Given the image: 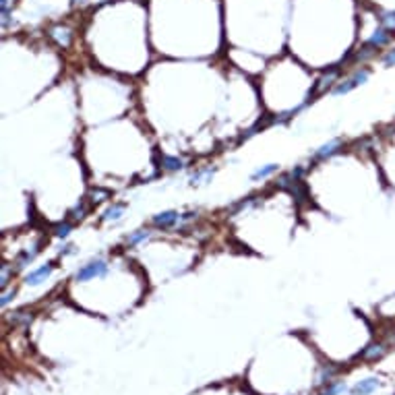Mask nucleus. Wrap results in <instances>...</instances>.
Returning <instances> with one entry per match:
<instances>
[{
  "mask_svg": "<svg viewBox=\"0 0 395 395\" xmlns=\"http://www.w3.org/2000/svg\"><path fill=\"white\" fill-rule=\"evenodd\" d=\"M368 77H371V68H366V66H360V68H356L348 79H343L339 85H336V89H334V96H345V94H350L352 89H356V87H360V85H364L366 81H368Z\"/></svg>",
  "mask_w": 395,
  "mask_h": 395,
  "instance_id": "nucleus-1",
  "label": "nucleus"
},
{
  "mask_svg": "<svg viewBox=\"0 0 395 395\" xmlns=\"http://www.w3.org/2000/svg\"><path fill=\"white\" fill-rule=\"evenodd\" d=\"M106 274H108V263H106L104 259H94V261L85 263V265L77 271L75 280H77V282H91V280H96V278H104Z\"/></svg>",
  "mask_w": 395,
  "mask_h": 395,
  "instance_id": "nucleus-2",
  "label": "nucleus"
},
{
  "mask_svg": "<svg viewBox=\"0 0 395 395\" xmlns=\"http://www.w3.org/2000/svg\"><path fill=\"white\" fill-rule=\"evenodd\" d=\"M394 36L395 31H392V29L385 27V25H381V27H377V29L371 33V38L366 40V44H371L375 50H381V48H385V46H389V44L394 42Z\"/></svg>",
  "mask_w": 395,
  "mask_h": 395,
  "instance_id": "nucleus-3",
  "label": "nucleus"
},
{
  "mask_svg": "<svg viewBox=\"0 0 395 395\" xmlns=\"http://www.w3.org/2000/svg\"><path fill=\"white\" fill-rule=\"evenodd\" d=\"M180 214L178 211H162V214H158V216H154L151 218V224L156 228H162V230H168V228L176 226L178 222H180Z\"/></svg>",
  "mask_w": 395,
  "mask_h": 395,
  "instance_id": "nucleus-4",
  "label": "nucleus"
},
{
  "mask_svg": "<svg viewBox=\"0 0 395 395\" xmlns=\"http://www.w3.org/2000/svg\"><path fill=\"white\" fill-rule=\"evenodd\" d=\"M52 271H54V263H46V265L33 269V271L25 278V283H27V285H38V283L46 282Z\"/></svg>",
  "mask_w": 395,
  "mask_h": 395,
  "instance_id": "nucleus-5",
  "label": "nucleus"
},
{
  "mask_svg": "<svg viewBox=\"0 0 395 395\" xmlns=\"http://www.w3.org/2000/svg\"><path fill=\"white\" fill-rule=\"evenodd\" d=\"M42 251V242L40 244H36L31 251H25V253H21L19 257H17V261H15V269L17 271H21V269H25L27 265H31L33 263V259L38 257V253Z\"/></svg>",
  "mask_w": 395,
  "mask_h": 395,
  "instance_id": "nucleus-6",
  "label": "nucleus"
},
{
  "mask_svg": "<svg viewBox=\"0 0 395 395\" xmlns=\"http://www.w3.org/2000/svg\"><path fill=\"white\" fill-rule=\"evenodd\" d=\"M338 75H339V68L327 70V73L317 81V85H315V89H313V96H319V94H323L325 89H329V87L334 85V81L338 79Z\"/></svg>",
  "mask_w": 395,
  "mask_h": 395,
  "instance_id": "nucleus-7",
  "label": "nucleus"
},
{
  "mask_svg": "<svg viewBox=\"0 0 395 395\" xmlns=\"http://www.w3.org/2000/svg\"><path fill=\"white\" fill-rule=\"evenodd\" d=\"M339 149H341V141H339V139H334V141L321 145V147L315 151V160H327V158L336 156Z\"/></svg>",
  "mask_w": 395,
  "mask_h": 395,
  "instance_id": "nucleus-8",
  "label": "nucleus"
},
{
  "mask_svg": "<svg viewBox=\"0 0 395 395\" xmlns=\"http://www.w3.org/2000/svg\"><path fill=\"white\" fill-rule=\"evenodd\" d=\"M50 36L57 40L58 46H62V48H68V46H70L73 33H70V29H68V27H62V25L52 27V29H50Z\"/></svg>",
  "mask_w": 395,
  "mask_h": 395,
  "instance_id": "nucleus-9",
  "label": "nucleus"
},
{
  "mask_svg": "<svg viewBox=\"0 0 395 395\" xmlns=\"http://www.w3.org/2000/svg\"><path fill=\"white\" fill-rule=\"evenodd\" d=\"M377 387H379V379L371 377V379L360 381V383H358V385L352 389V395H368V394H373Z\"/></svg>",
  "mask_w": 395,
  "mask_h": 395,
  "instance_id": "nucleus-10",
  "label": "nucleus"
},
{
  "mask_svg": "<svg viewBox=\"0 0 395 395\" xmlns=\"http://www.w3.org/2000/svg\"><path fill=\"white\" fill-rule=\"evenodd\" d=\"M364 360H379L385 356V348L381 343H371L368 348H364V352L360 354Z\"/></svg>",
  "mask_w": 395,
  "mask_h": 395,
  "instance_id": "nucleus-11",
  "label": "nucleus"
},
{
  "mask_svg": "<svg viewBox=\"0 0 395 395\" xmlns=\"http://www.w3.org/2000/svg\"><path fill=\"white\" fill-rule=\"evenodd\" d=\"M278 170H280V166H278V164H267V166H261V168L253 172L251 180H253V182L265 180V178H269V176H274V174H276Z\"/></svg>",
  "mask_w": 395,
  "mask_h": 395,
  "instance_id": "nucleus-12",
  "label": "nucleus"
},
{
  "mask_svg": "<svg viewBox=\"0 0 395 395\" xmlns=\"http://www.w3.org/2000/svg\"><path fill=\"white\" fill-rule=\"evenodd\" d=\"M124 209H126V205L124 203H114V205H110L106 211H104V220L106 222H116V220H120L122 218V214H124Z\"/></svg>",
  "mask_w": 395,
  "mask_h": 395,
  "instance_id": "nucleus-13",
  "label": "nucleus"
},
{
  "mask_svg": "<svg viewBox=\"0 0 395 395\" xmlns=\"http://www.w3.org/2000/svg\"><path fill=\"white\" fill-rule=\"evenodd\" d=\"M214 168H205V170H199L197 174H193V178H191V184L195 186V184H203V182H209L211 180V176H214Z\"/></svg>",
  "mask_w": 395,
  "mask_h": 395,
  "instance_id": "nucleus-14",
  "label": "nucleus"
},
{
  "mask_svg": "<svg viewBox=\"0 0 395 395\" xmlns=\"http://www.w3.org/2000/svg\"><path fill=\"white\" fill-rule=\"evenodd\" d=\"M147 238H149V232H147V230H137V232H133L131 236H126V244H128V246H137V244L145 242Z\"/></svg>",
  "mask_w": 395,
  "mask_h": 395,
  "instance_id": "nucleus-15",
  "label": "nucleus"
},
{
  "mask_svg": "<svg viewBox=\"0 0 395 395\" xmlns=\"http://www.w3.org/2000/svg\"><path fill=\"white\" fill-rule=\"evenodd\" d=\"M162 166L170 172H176V170L184 168V162L180 158H172V156H162Z\"/></svg>",
  "mask_w": 395,
  "mask_h": 395,
  "instance_id": "nucleus-16",
  "label": "nucleus"
},
{
  "mask_svg": "<svg viewBox=\"0 0 395 395\" xmlns=\"http://www.w3.org/2000/svg\"><path fill=\"white\" fill-rule=\"evenodd\" d=\"M85 214H87V207H85V203L81 201V203H77L70 211H68V216H70V220H83L85 218Z\"/></svg>",
  "mask_w": 395,
  "mask_h": 395,
  "instance_id": "nucleus-17",
  "label": "nucleus"
},
{
  "mask_svg": "<svg viewBox=\"0 0 395 395\" xmlns=\"http://www.w3.org/2000/svg\"><path fill=\"white\" fill-rule=\"evenodd\" d=\"M89 197H91V201H94V203H102V201L110 199V193H108V191H104V188H94Z\"/></svg>",
  "mask_w": 395,
  "mask_h": 395,
  "instance_id": "nucleus-18",
  "label": "nucleus"
},
{
  "mask_svg": "<svg viewBox=\"0 0 395 395\" xmlns=\"http://www.w3.org/2000/svg\"><path fill=\"white\" fill-rule=\"evenodd\" d=\"M70 232H73V226H70V224H66V222H64V224H58V226L54 228V234H57L58 238H66Z\"/></svg>",
  "mask_w": 395,
  "mask_h": 395,
  "instance_id": "nucleus-19",
  "label": "nucleus"
},
{
  "mask_svg": "<svg viewBox=\"0 0 395 395\" xmlns=\"http://www.w3.org/2000/svg\"><path fill=\"white\" fill-rule=\"evenodd\" d=\"M381 60H383V66H395V48H389Z\"/></svg>",
  "mask_w": 395,
  "mask_h": 395,
  "instance_id": "nucleus-20",
  "label": "nucleus"
},
{
  "mask_svg": "<svg viewBox=\"0 0 395 395\" xmlns=\"http://www.w3.org/2000/svg\"><path fill=\"white\" fill-rule=\"evenodd\" d=\"M345 392V385L343 383H336V385H331L329 389H325L321 395H339Z\"/></svg>",
  "mask_w": 395,
  "mask_h": 395,
  "instance_id": "nucleus-21",
  "label": "nucleus"
},
{
  "mask_svg": "<svg viewBox=\"0 0 395 395\" xmlns=\"http://www.w3.org/2000/svg\"><path fill=\"white\" fill-rule=\"evenodd\" d=\"M8 282H10V269L4 265V267H2V274H0V285H2V288H6Z\"/></svg>",
  "mask_w": 395,
  "mask_h": 395,
  "instance_id": "nucleus-22",
  "label": "nucleus"
},
{
  "mask_svg": "<svg viewBox=\"0 0 395 395\" xmlns=\"http://www.w3.org/2000/svg\"><path fill=\"white\" fill-rule=\"evenodd\" d=\"M13 296H15V290H6V292L2 294V300H0V304H2V306H6V304H8V302L13 300Z\"/></svg>",
  "mask_w": 395,
  "mask_h": 395,
  "instance_id": "nucleus-23",
  "label": "nucleus"
},
{
  "mask_svg": "<svg viewBox=\"0 0 395 395\" xmlns=\"http://www.w3.org/2000/svg\"><path fill=\"white\" fill-rule=\"evenodd\" d=\"M73 253H75V246H73V244H66V246L60 251V257H62V255H73Z\"/></svg>",
  "mask_w": 395,
  "mask_h": 395,
  "instance_id": "nucleus-24",
  "label": "nucleus"
},
{
  "mask_svg": "<svg viewBox=\"0 0 395 395\" xmlns=\"http://www.w3.org/2000/svg\"><path fill=\"white\" fill-rule=\"evenodd\" d=\"M75 2H85V0H75Z\"/></svg>",
  "mask_w": 395,
  "mask_h": 395,
  "instance_id": "nucleus-25",
  "label": "nucleus"
},
{
  "mask_svg": "<svg viewBox=\"0 0 395 395\" xmlns=\"http://www.w3.org/2000/svg\"><path fill=\"white\" fill-rule=\"evenodd\" d=\"M394 13H395V10H394Z\"/></svg>",
  "mask_w": 395,
  "mask_h": 395,
  "instance_id": "nucleus-26",
  "label": "nucleus"
}]
</instances>
